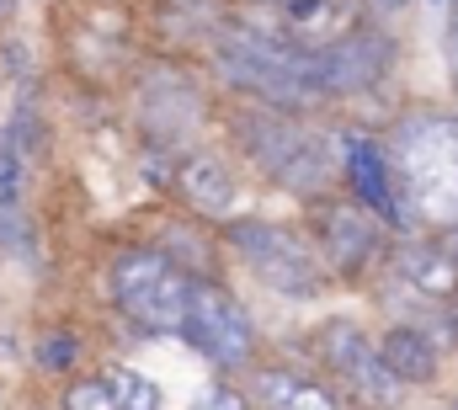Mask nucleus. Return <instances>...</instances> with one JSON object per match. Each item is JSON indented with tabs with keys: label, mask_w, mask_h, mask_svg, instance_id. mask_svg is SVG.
I'll use <instances>...</instances> for the list:
<instances>
[{
	"label": "nucleus",
	"mask_w": 458,
	"mask_h": 410,
	"mask_svg": "<svg viewBox=\"0 0 458 410\" xmlns=\"http://www.w3.org/2000/svg\"><path fill=\"white\" fill-rule=\"evenodd\" d=\"M139 117H144V133H149V139L182 144V139L198 133V123H203V91H198V81H187L182 70H155V75L144 81Z\"/></svg>",
	"instance_id": "nucleus-10"
},
{
	"label": "nucleus",
	"mask_w": 458,
	"mask_h": 410,
	"mask_svg": "<svg viewBox=\"0 0 458 410\" xmlns=\"http://www.w3.org/2000/svg\"><path fill=\"white\" fill-rule=\"evenodd\" d=\"M16 11V0H0V16H11Z\"/></svg>",
	"instance_id": "nucleus-27"
},
{
	"label": "nucleus",
	"mask_w": 458,
	"mask_h": 410,
	"mask_svg": "<svg viewBox=\"0 0 458 410\" xmlns=\"http://www.w3.org/2000/svg\"><path fill=\"white\" fill-rule=\"evenodd\" d=\"M234 139L250 155V166H261V176H272L277 187H288L299 198H320L331 171H336L326 139L315 128H304L293 112H277V107L240 112L234 117Z\"/></svg>",
	"instance_id": "nucleus-3"
},
{
	"label": "nucleus",
	"mask_w": 458,
	"mask_h": 410,
	"mask_svg": "<svg viewBox=\"0 0 458 410\" xmlns=\"http://www.w3.org/2000/svg\"><path fill=\"white\" fill-rule=\"evenodd\" d=\"M229 245L234 256L250 267V278L261 288H272L277 299H320L326 288V267L310 251L304 235H293L288 224L272 218H234L229 224Z\"/></svg>",
	"instance_id": "nucleus-4"
},
{
	"label": "nucleus",
	"mask_w": 458,
	"mask_h": 410,
	"mask_svg": "<svg viewBox=\"0 0 458 410\" xmlns=\"http://www.w3.org/2000/svg\"><path fill=\"white\" fill-rule=\"evenodd\" d=\"M448 59H454V81H458V0L448 5Z\"/></svg>",
	"instance_id": "nucleus-24"
},
{
	"label": "nucleus",
	"mask_w": 458,
	"mask_h": 410,
	"mask_svg": "<svg viewBox=\"0 0 458 410\" xmlns=\"http://www.w3.org/2000/svg\"><path fill=\"white\" fill-rule=\"evenodd\" d=\"M320 5H326V0H283V11H288L293 21H310V16H315Z\"/></svg>",
	"instance_id": "nucleus-23"
},
{
	"label": "nucleus",
	"mask_w": 458,
	"mask_h": 410,
	"mask_svg": "<svg viewBox=\"0 0 458 410\" xmlns=\"http://www.w3.org/2000/svg\"><path fill=\"white\" fill-rule=\"evenodd\" d=\"M320 357H326V368L342 379L362 406H378V410L400 406L405 384L389 373L378 341H368V330H357L352 320H331V325H320Z\"/></svg>",
	"instance_id": "nucleus-6"
},
{
	"label": "nucleus",
	"mask_w": 458,
	"mask_h": 410,
	"mask_svg": "<svg viewBox=\"0 0 458 410\" xmlns=\"http://www.w3.org/2000/svg\"><path fill=\"white\" fill-rule=\"evenodd\" d=\"M389 59L394 48L384 32H346L331 43H315V81L326 97H357L389 75Z\"/></svg>",
	"instance_id": "nucleus-9"
},
{
	"label": "nucleus",
	"mask_w": 458,
	"mask_h": 410,
	"mask_svg": "<svg viewBox=\"0 0 458 410\" xmlns=\"http://www.w3.org/2000/svg\"><path fill=\"white\" fill-rule=\"evenodd\" d=\"M32 155H38V112H32V86H21V97L11 107L5 128H0V208L21 203Z\"/></svg>",
	"instance_id": "nucleus-11"
},
{
	"label": "nucleus",
	"mask_w": 458,
	"mask_h": 410,
	"mask_svg": "<svg viewBox=\"0 0 458 410\" xmlns=\"http://www.w3.org/2000/svg\"><path fill=\"white\" fill-rule=\"evenodd\" d=\"M368 5H373V11H378V16H400V11H405V5H411V0H368Z\"/></svg>",
	"instance_id": "nucleus-25"
},
{
	"label": "nucleus",
	"mask_w": 458,
	"mask_h": 410,
	"mask_svg": "<svg viewBox=\"0 0 458 410\" xmlns=\"http://www.w3.org/2000/svg\"><path fill=\"white\" fill-rule=\"evenodd\" d=\"M171 272H182L165 251H155V245H128V251H117L113 261V304L123 309L128 299H139V294H149L155 283H165Z\"/></svg>",
	"instance_id": "nucleus-16"
},
{
	"label": "nucleus",
	"mask_w": 458,
	"mask_h": 410,
	"mask_svg": "<svg viewBox=\"0 0 458 410\" xmlns=\"http://www.w3.org/2000/svg\"><path fill=\"white\" fill-rule=\"evenodd\" d=\"M443 245H448V256L458 261V224H448V229H443Z\"/></svg>",
	"instance_id": "nucleus-26"
},
{
	"label": "nucleus",
	"mask_w": 458,
	"mask_h": 410,
	"mask_svg": "<svg viewBox=\"0 0 458 410\" xmlns=\"http://www.w3.org/2000/svg\"><path fill=\"white\" fill-rule=\"evenodd\" d=\"M64 410H117V400L107 389V379H81V384H70Z\"/></svg>",
	"instance_id": "nucleus-20"
},
{
	"label": "nucleus",
	"mask_w": 458,
	"mask_h": 410,
	"mask_svg": "<svg viewBox=\"0 0 458 410\" xmlns=\"http://www.w3.org/2000/svg\"><path fill=\"white\" fill-rule=\"evenodd\" d=\"M342 171H346V187L352 198L368 208L378 224H394L405 229L416 213L405 208V192L394 182V166H389V149L368 133H342Z\"/></svg>",
	"instance_id": "nucleus-8"
},
{
	"label": "nucleus",
	"mask_w": 458,
	"mask_h": 410,
	"mask_svg": "<svg viewBox=\"0 0 458 410\" xmlns=\"http://www.w3.org/2000/svg\"><path fill=\"white\" fill-rule=\"evenodd\" d=\"M256 395L272 410H336V395L320 379H304V373H288V368H267L256 379Z\"/></svg>",
	"instance_id": "nucleus-17"
},
{
	"label": "nucleus",
	"mask_w": 458,
	"mask_h": 410,
	"mask_svg": "<svg viewBox=\"0 0 458 410\" xmlns=\"http://www.w3.org/2000/svg\"><path fill=\"white\" fill-rule=\"evenodd\" d=\"M214 368H245L256 352V325L250 314L234 304V294H225L219 283H192L187 299V330H182Z\"/></svg>",
	"instance_id": "nucleus-5"
},
{
	"label": "nucleus",
	"mask_w": 458,
	"mask_h": 410,
	"mask_svg": "<svg viewBox=\"0 0 458 410\" xmlns=\"http://www.w3.org/2000/svg\"><path fill=\"white\" fill-rule=\"evenodd\" d=\"M107 389H113L117 410H160V384L144 379L139 368H113L107 373Z\"/></svg>",
	"instance_id": "nucleus-18"
},
{
	"label": "nucleus",
	"mask_w": 458,
	"mask_h": 410,
	"mask_svg": "<svg viewBox=\"0 0 458 410\" xmlns=\"http://www.w3.org/2000/svg\"><path fill=\"white\" fill-rule=\"evenodd\" d=\"M394 272H400V283H405L411 294H421V299L448 304L458 294V261L448 256L443 240H405V245L394 251Z\"/></svg>",
	"instance_id": "nucleus-12"
},
{
	"label": "nucleus",
	"mask_w": 458,
	"mask_h": 410,
	"mask_svg": "<svg viewBox=\"0 0 458 410\" xmlns=\"http://www.w3.org/2000/svg\"><path fill=\"white\" fill-rule=\"evenodd\" d=\"M378 352H384L389 373H394L405 389H411V384H432L437 368H443V352H437V341H432L421 325H389V330L378 336Z\"/></svg>",
	"instance_id": "nucleus-13"
},
{
	"label": "nucleus",
	"mask_w": 458,
	"mask_h": 410,
	"mask_svg": "<svg viewBox=\"0 0 458 410\" xmlns=\"http://www.w3.org/2000/svg\"><path fill=\"white\" fill-rule=\"evenodd\" d=\"M198 410H250V406H245V395H234V389H208Z\"/></svg>",
	"instance_id": "nucleus-21"
},
{
	"label": "nucleus",
	"mask_w": 458,
	"mask_h": 410,
	"mask_svg": "<svg viewBox=\"0 0 458 410\" xmlns=\"http://www.w3.org/2000/svg\"><path fill=\"white\" fill-rule=\"evenodd\" d=\"M315 240L331 272L357 278L373 267V256L384 251V229L357 198H320L315 203Z\"/></svg>",
	"instance_id": "nucleus-7"
},
{
	"label": "nucleus",
	"mask_w": 458,
	"mask_h": 410,
	"mask_svg": "<svg viewBox=\"0 0 458 410\" xmlns=\"http://www.w3.org/2000/svg\"><path fill=\"white\" fill-rule=\"evenodd\" d=\"M389 166L411 213L432 224H458V112L400 117L389 139Z\"/></svg>",
	"instance_id": "nucleus-1"
},
{
	"label": "nucleus",
	"mask_w": 458,
	"mask_h": 410,
	"mask_svg": "<svg viewBox=\"0 0 458 410\" xmlns=\"http://www.w3.org/2000/svg\"><path fill=\"white\" fill-rule=\"evenodd\" d=\"M187 299H192V278L171 272V278L155 283L149 294L128 299V304H123V320H133V325L149 330V336H182V330H187Z\"/></svg>",
	"instance_id": "nucleus-14"
},
{
	"label": "nucleus",
	"mask_w": 458,
	"mask_h": 410,
	"mask_svg": "<svg viewBox=\"0 0 458 410\" xmlns=\"http://www.w3.org/2000/svg\"><path fill=\"white\" fill-rule=\"evenodd\" d=\"M75 363H81V336L54 330V336L38 341V368H48V373H70Z\"/></svg>",
	"instance_id": "nucleus-19"
},
{
	"label": "nucleus",
	"mask_w": 458,
	"mask_h": 410,
	"mask_svg": "<svg viewBox=\"0 0 458 410\" xmlns=\"http://www.w3.org/2000/svg\"><path fill=\"white\" fill-rule=\"evenodd\" d=\"M432 5H454V0H432Z\"/></svg>",
	"instance_id": "nucleus-28"
},
{
	"label": "nucleus",
	"mask_w": 458,
	"mask_h": 410,
	"mask_svg": "<svg viewBox=\"0 0 458 410\" xmlns=\"http://www.w3.org/2000/svg\"><path fill=\"white\" fill-rule=\"evenodd\" d=\"M214 64L234 91H250L256 102L277 107V112H304L326 97L315 81V43H288V38L240 27L219 38Z\"/></svg>",
	"instance_id": "nucleus-2"
},
{
	"label": "nucleus",
	"mask_w": 458,
	"mask_h": 410,
	"mask_svg": "<svg viewBox=\"0 0 458 410\" xmlns=\"http://www.w3.org/2000/svg\"><path fill=\"white\" fill-rule=\"evenodd\" d=\"M176 192H182V203L192 208V213H203V218H229V208H234V176L214 155H187L182 171H176Z\"/></svg>",
	"instance_id": "nucleus-15"
},
{
	"label": "nucleus",
	"mask_w": 458,
	"mask_h": 410,
	"mask_svg": "<svg viewBox=\"0 0 458 410\" xmlns=\"http://www.w3.org/2000/svg\"><path fill=\"white\" fill-rule=\"evenodd\" d=\"M437 325H443V336H448V341L458 346V294L448 299V304H443V314H437Z\"/></svg>",
	"instance_id": "nucleus-22"
}]
</instances>
